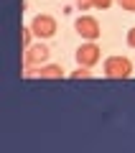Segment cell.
<instances>
[{
	"instance_id": "cell-1",
	"label": "cell",
	"mask_w": 135,
	"mask_h": 153,
	"mask_svg": "<svg viewBox=\"0 0 135 153\" xmlns=\"http://www.w3.org/2000/svg\"><path fill=\"white\" fill-rule=\"evenodd\" d=\"M102 74L107 79H128L133 74V61L128 56H107L102 64Z\"/></svg>"
},
{
	"instance_id": "cell-5",
	"label": "cell",
	"mask_w": 135,
	"mask_h": 153,
	"mask_svg": "<svg viewBox=\"0 0 135 153\" xmlns=\"http://www.w3.org/2000/svg\"><path fill=\"white\" fill-rule=\"evenodd\" d=\"M49 56H51V49L46 44H31L26 49V54H23V66L26 69H33V66H43L46 61H49Z\"/></svg>"
},
{
	"instance_id": "cell-3",
	"label": "cell",
	"mask_w": 135,
	"mask_h": 153,
	"mask_svg": "<svg viewBox=\"0 0 135 153\" xmlns=\"http://www.w3.org/2000/svg\"><path fill=\"white\" fill-rule=\"evenodd\" d=\"M74 59H76L79 66H89V69H92V66H97L99 59H102V49H99L94 41H84V44L74 51Z\"/></svg>"
},
{
	"instance_id": "cell-12",
	"label": "cell",
	"mask_w": 135,
	"mask_h": 153,
	"mask_svg": "<svg viewBox=\"0 0 135 153\" xmlns=\"http://www.w3.org/2000/svg\"><path fill=\"white\" fill-rule=\"evenodd\" d=\"M128 46H130V49H135V26L128 31Z\"/></svg>"
},
{
	"instance_id": "cell-4",
	"label": "cell",
	"mask_w": 135,
	"mask_h": 153,
	"mask_svg": "<svg viewBox=\"0 0 135 153\" xmlns=\"http://www.w3.org/2000/svg\"><path fill=\"white\" fill-rule=\"evenodd\" d=\"M74 28L84 41H97L102 36V26H99V21L94 16H79L74 21Z\"/></svg>"
},
{
	"instance_id": "cell-7",
	"label": "cell",
	"mask_w": 135,
	"mask_h": 153,
	"mask_svg": "<svg viewBox=\"0 0 135 153\" xmlns=\"http://www.w3.org/2000/svg\"><path fill=\"white\" fill-rule=\"evenodd\" d=\"M33 36H36V33H33V28H31V26H23V28H21V41H23V49H28V46L33 44Z\"/></svg>"
},
{
	"instance_id": "cell-10",
	"label": "cell",
	"mask_w": 135,
	"mask_h": 153,
	"mask_svg": "<svg viewBox=\"0 0 135 153\" xmlns=\"http://www.w3.org/2000/svg\"><path fill=\"white\" fill-rule=\"evenodd\" d=\"M92 3H94V8H97V10H107L115 0H92Z\"/></svg>"
},
{
	"instance_id": "cell-6",
	"label": "cell",
	"mask_w": 135,
	"mask_h": 153,
	"mask_svg": "<svg viewBox=\"0 0 135 153\" xmlns=\"http://www.w3.org/2000/svg\"><path fill=\"white\" fill-rule=\"evenodd\" d=\"M26 76H38V79H64V69L59 64H43L36 71L26 69Z\"/></svg>"
},
{
	"instance_id": "cell-11",
	"label": "cell",
	"mask_w": 135,
	"mask_h": 153,
	"mask_svg": "<svg viewBox=\"0 0 135 153\" xmlns=\"http://www.w3.org/2000/svg\"><path fill=\"white\" fill-rule=\"evenodd\" d=\"M76 8L79 10H89V8H94V3L92 0H76Z\"/></svg>"
},
{
	"instance_id": "cell-9",
	"label": "cell",
	"mask_w": 135,
	"mask_h": 153,
	"mask_svg": "<svg viewBox=\"0 0 135 153\" xmlns=\"http://www.w3.org/2000/svg\"><path fill=\"white\" fill-rule=\"evenodd\" d=\"M117 3H120V8H122V10L135 13V0H117Z\"/></svg>"
},
{
	"instance_id": "cell-2",
	"label": "cell",
	"mask_w": 135,
	"mask_h": 153,
	"mask_svg": "<svg viewBox=\"0 0 135 153\" xmlns=\"http://www.w3.org/2000/svg\"><path fill=\"white\" fill-rule=\"evenodd\" d=\"M31 28L33 33H36V38H54L56 31H59V23H56L54 16H49V13H38V16H33L31 21Z\"/></svg>"
},
{
	"instance_id": "cell-8",
	"label": "cell",
	"mask_w": 135,
	"mask_h": 153,
	"mask_svg": "<svg viewBox=\"0 0 135 153\" xmlns=\"http://www.w3.org/2000/svg\"><path fill=\"white\" fill-rule=\"evenodd\" d=\"M71 79H89V76H92V71H89V66H79V69L76 71H71Z\"/></svg>"
}]
</instances>
